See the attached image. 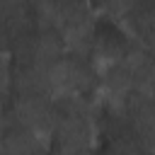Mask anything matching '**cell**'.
Masks as SVG:
<instances>
[{"mask_svg": "<svg viewBox=\"0 0 155 155\" xmlns=\"http://www.w3.org/2000/svg\"><path fill=\"white\" fill-rule=\"evenodd\" d=\"M116 24L126 29L143 48L155 53V0H133Z\"/></svg>", "mask_w": 155, "mask_h": 155, "instance_id": "1", "label": "cell"}]
</instances>
